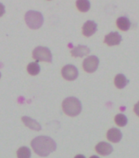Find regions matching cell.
<instances>
[{
	"mask_svg": "<svg viewBox=\"0 0 139 158\" xmlns=\"http://www.w3.org/2000/svg\"><path fill=\"white\" fill-rule=\"evenodd\" d=\"M31 147L36 154L40 156H47L57 149V144L52 138L39 136L31 142Z\"/></svg>",
	"mask_w": 139,
	"mask_h": 158,
	"instance_id": "cell-1",
	"label": "cell"
},
{
	"mask_svg": "<svg viewBox=\"0 0 139 158\" xmlns=\"http://www.w3.org/2000/svg\"><path fill=\"white\" fill-rule=\"evenodd\" d=\"M62 109L67 116H76L82 111V104L78 98L69 97L62 102Z\"/></svg>",
	"mask_w": 139,
	"mask_h": 158,
	"instance_id": "cell-2",
	"label": "cell"
},
{
	"mask_svg": "<svg viewBox=\"0 0 139 158\" xmlns=\"http://www.w3.org/2000/svg\"><path fill=\"white\" fill-rule=\"evenodd\" d=\"M25 20L27 26L33 30L39 29L43 24V17L39 12L37 11H29L26 12Z\"/></svg>",
	"mask_w": 139,
	"mask_h": 158,
	"instance_id": "cell-3",
	"label": "cell"
},
{
	"mask_svg": "<svg viewBox=\"0 0 139 158\" xmlns=\"http://www.w3.org/2000/svg\"><path fill=\"white\" fill-rule=\"evenodd\" d=\"M33 57L37 61L52 62V52L49 48L46 47H41V46H39L34 49Z\"/></svg>",
	"mask_w": 139,
	"mask_h": 158,
	"instance_id": "cell-4",
	"label": "cell"
},
{
	"mask_svg": "<svg viewBox=\"0 0 139 158\" xmlns=\"http://www.w3.org/2000/svg\"><path fill=\"white\" fill-rule=\"evenodd\" d=\"M98 66H99V59L96 56H90L84 59L83 62L84 71L88 73H92L97 71Z\"/></svg>",
	"mask_w": 139,
	"mask_h": 158,
	"instance_id": "cell-5",
	"label": "cell"
},
{
	"mask_svg": "<svg viewBox=\"0 0 139 158\" xmlns=\"http://www.w3.org/2000/svg\"><path fill=\"white\" fill-rule=\"evenodd\" d=\"M61 75L66 80H75L79 76L78 69L73 65H66L61 70Z\"/></svg>",
	"mask_w": 139,
	"mask_h": 158,
	"instance_id": "cell-6",
	"label": "cell"
},
{
	"mask_svg": "<svg viewBox=\"0 0 139 158\" xmlns=\"http://www.w3.org/2000/svg\"><path fill=\"white\" fill-rule=\"evenodd\" d=\"M122 41V37L118 32H111L105 37V43L109 46L120 44Z\"/></svg>",
	"mask_w": 139,
	"mask_h": 158,
	"instance_id": "cell-7",
	"label": "cell"
},
{
	"mask_svg": "<svg viewBox=\"0 0 139 158\" xmlns=\"http://www.w3.org/2000/svg\"><path fill=\"white\" fill-rule=\"evenodd\" d=\"M96 151L101 156H108L113 152V147L106 142H101L96 146Z\"/></svg>",
	"mask_w": 139,
	"mask_h": 158,
	"instance_id": "cell-8",
	"label": "cell"
},
{
	"mask_svg": "<svg viewBox=\"0 0 139 158\" xmlns=\"http://www.w3.org/2000/svg\"><path fill=\"white\" fill-rule=\"evenodd\" d=\"M97 30V25L93 21H86L83 26V34L84 35L89 37L92 36Z\"/></svg>",
	"mask_w": 139,
	"mask_h": 158,
	"instance_id": "cell-9",
	"label": "cell"
},
{
	"mask_svg": "<svg viewBox=\"0 0 139 158\" xmlns=\"http://www.w3.org/2000/svg\"><path fill=\"white\" fill-rule=\"evenodd\" d=\"M106 137L109 141L112 142V143H119L122 139V133L120 130L116 129V128H112L111 130H108Z\"/></svg>",
	"mask_w": 139,
	"mask_h": 158,
	"instance_id": "cell-10",
	"label": "cell"
},
{
	"mask_svg": "<svg viewBox=\"0 0 139 158\" xmlns=\"http://www.w3.org/2000/svg\"><path fill=\"white\" fill-rule=\"evenodd\" d=\"M89 48H88L87 46H84V45H79L71 50V54L76 57H84L86 55L89 54Z\"/></svg>",
	"mask_w": 139,
	"mask_h": 158,
	"instance_id": "cell-11",
	"label": "cell"
},
{
	"mask_svg": "<svg viewBox=\"0 0 139 158\" xmlns=\"http://www.w3.org/2000/svg\"><path fill=\"white\" fill-rule=\"evenodd\" d=\"M22 121L25 124V125H26L27 127H29L31 130H36V131H39L41 130V125L35 120H34L29 116H23Z\"/></svg>",
	"mask_w": 139,
	"mask_h": 158,
	"instance_id": "cell-12",
	"label": "cell"
},
{
	"mask_svg": "<svg viewBox=\"0 0 139 158\" xmlns=\"http://www.w3.org/2000/svg\"><path fill=\"white\" fill-rule=\"evenodd\" d=\"M116 24H117L118 28L123 31H129L131 26V22H130L129 19L126 17H119L116 21Z\"/></svg>",
	"mask_w": 139,
	"mask_h": 158,
	"instance_id": "cell-13",
	"label": "cell"
},
{
	"mask_svg": "<svg viewBox=\"0 0 139 158\" xmlns=\"http://www.w3.org/2000/svg\"><path fill=\"white\" fill-rule=\"evenodd\" d=\"M128 83H129V81L126 79L125 75H123V74H118L115 78V85L120 89H124L128 85Z\"/></svg>",
	"mask_w": 139,
	"mask_h": 158,
	"instance_id": "cell-14",
	"label": "cell"
},
{
	"mask_svg": "<svg viewBox=\"0 0 139 158\" xmlns=\"http://www.w3.org/2000/svg\"><path fill=\"white\" fill-rule=\"evenodd\" d=\"M76 7L80 12H86L90 9L91 4L88 0H77Z\"/></svg>",
	"mask_w": 139,
	"mask_h": 158,
	"instance_id": "cell-15",
	"label": "cell"
},
{
	"mask_svg": "<svg viewBox=\"0 0 139 158\" xmlns=\"http://www.w3.org/2000/svg\"><path fill=\"white\" fill-rule=\"evenodd\" d=\"M27 71L31 76H37L40 72V66L38 62H31L27 66Z\"/></svg>",
	"mask_w": 139,
	"mask_h": 158,
	"instance_id": "cell-16",
	"label": "cell"
},
{
	"mask_svg": "<svg viewBox=\"0 0 139 158\" xmlns=\"http://www.w3.org/2000/svg\"><path fill=\"white\" fill-rule=\"evenodd\" d=\"M31 152L27 147H21L17 151L18 158H31Z\"/></svg>",
	"mask_w": 139,
	"mask_h": 158,
	"instance_id": "cell-17",
	"label": "cell"
},
{
	"mask_svg": "<svg viewBox=\"0 0 139 158\" xmlns=\"http://www.w3.org/2000/svg\"><path fill=\"white\" fill-rule=\"evenodd\" d=\"M115 121H116V125H118V126L124 127V126L127 125L128 119L126 116L124 115V114H118L115 117Z\"/></svg>",
	"mask_w": 139,
	"mask_h": 158,
	"instance_id": "cell-18",
	"label": "cell"
},
{
	"mask_svg": "<svg viewBox=\"0 0 139 158\" xmlns=\"http://www.w3.org/2000/svg\"><path fill=\"white\" fill-rule=\"evenodd\" d=\"M5 13V7L4 5L0 2V17L3 16V14Z\"/></svg>",
	"mask_w": 139,
	"mask_h": 158,
	"instance_id": "cell-19",
	"label": "cell"
},
{
	"mask_svg": "<svg viewBox=\"0 0 139 158\" xmlns=\"http://www.w3.org/2000/svg\"><path fill=\"white\" fill-rule=\"evenodd\" d=\"M134 112L135 114L137 115V116H139V102H137V103L135 104L134 106Z\"/></svg>",
	"mask_w": 139,
	"mask_h": 158,
	"instance_id": "cell-20",
	"label": "cell"
},
{
	"mask_svg": "<svg viewBox=\"0 0 139 158\" xmlns=\"http://www.w3.org/2000/svg\"><path fill=\"white\" fill-rule=\"evenodd\" d=\"M75 158H86V157H85L84 155H77V156H76V157Z\"/></svg>",
	"mask_w": 139,
	"mask_h": 158,
	"instance_id": "cell-21",
	"label": "cell"
},
{
	"mask_svg": "<svg viewBox=\"0 0 139 158\" xmlns=\"http://www.w3.org/2000/svg\"><path fill=\"white\" fill-rule=\"evenodd\" d=\"M90 158H99L97 156H92Z\"/></svg>",
	"mask_w": 139,
	"mask_h": 158,
	"instance_id": "cell-22",
	"label": "cell"
},
{
	"mask_svg": "<svg viewBox=\"0 0 139 158\" xmlns=\"http://www.w3.org/2000/svg\"><path fill=\"white\" fill-rule=\"evenodd\" d=\"M0 78H1V73H0Z\"/></svg>",
	"mask_w": 139,
	"mask_h": 158,
	"instance_id": "cell-23",
	"label": "cell"
}]
</instances>
